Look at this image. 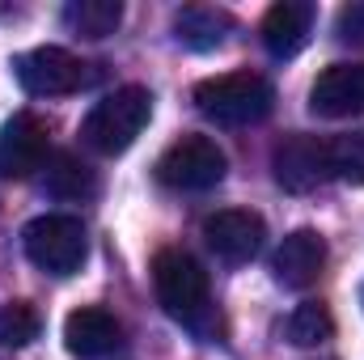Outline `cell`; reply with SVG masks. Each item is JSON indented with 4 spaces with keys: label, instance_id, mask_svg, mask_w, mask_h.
Listing matches in <instances>:
<instances>
[{
    "label": "cell",
    "instance_id": "6da1fadb",
    "mask_svg": "<svg viewBox=\"0 0 364 360\" xmlns=\"http://www.w3.org/2000/svg\"><path fill=\"white\" fill-rule=\"evenodd\" d=\"M149 119H153V93L144 85H123V90L106 93L85 115L81 140L90 144L93 153H102V157H119V153H127L140 140Z\"/></svg>",
    "mask_w": 364,
    "mask_h": 360
},
{
    "label": "cell",
    "instance_id": "5bb4252c",
    "mask_svg": "<svg viewBox=\"0 0 364 360\" xmlns=\"http://www.w3.org/2000/svg\"><path fill=\"white\" fill-rule=\"evenodd\" d=\"M233 30V17L225 9H212V4H186L174 13V38L191 51H212L229 38Z\"/></svg>",
    "mask_w": 364,
    "mask_h": 360
},
{
    "label": "cell",
    "instance_id": "4fadbf2b",
    "mask_svg": "<svg viewBox=\"0 0 364 360\" xmlns=\"http://www.w3.org/2000/svg\"><path fill=\"white\" fill-rule=\"evenodd\" d=\"M314 30V4L305 0H279L267 9L263 17V47L272 51L275 60H292Z\"/></svg>",
    "mask_w": 364,
    "mask_h": 360
},
{
    "label": "cell",
    "instance_id": "52a82bcc",
    "mask_svg": "<svg viewBox=\"0 0 364 360\" xmlns=\"http://www.w3.org/2000/svg\"><path fill=\"white\" fill-rule=\"evenodd\" d=\"M51 153V127L34 110H17L0 127V179H30L47 166Z\"/></svg>",
    "mask_w": 364,
    "mask_h": 360
},
{
    "label": "cell",
    "instance_id": "5b68a950",
    "mask_svg": "<svg viewBox=\"0 0 364 360\" xmlns=\"http://www.w3.org/2000/svg\"><path fill=\"white\" fill-rule=\"evenodd\" d=\"M229 157L208 136H182L157 157V179L170 191H212L225 179Z\"/></svg>",
    "mask_w": 364,
    "mask_h": 360
},
{
    "label": "cell",
    "instance_id": "2e32d148",
    "mask_svg": "<svg viewBox=\"0 0 364 360\" xmlns=\"http://www.w3.org/2000/svg\"><path fill=\"white\" fill-rule=\"evenodd\" d=\"M119 21H123L119 0H68L64 4V26L81 38H106L119 30Z\"/></svg>",
    "mask_w": 364,
    "mask_h": 360
},
{
    "label": "cell",
    "instance_id": "ac0fdd59",
    "mask_svg": "<svg viewBox=\"0 0 364 360\" xmlns=\"http://www.w3.org/2000/svg\"><path fill=\"white\" fill-rule=\"evenodd\" d=\"M326 157H331V179L364 186V132H343L326 140Z\"/></svg>",
    "mask_w": 364,
    "mask_h": 360
},
{
    "label": "cell",
    "instance_id": "7a4b0ae2",
    "mask_svg": "<svg viewBox=\"0 0 364 360\" xmlns=\"http://www.w3.org/2000/svg\"><path fill=\"white\" fill-rule=\"evenodd\" d=\"M195 106L220 127H250L275 110V90L259 73H225L195 85Z\"/></svg>",
    "mask_w": 364,
    "mask_h": 360
},
{
    "label": "cell",
    "instance_id": "ba28073f",
    "mask_svg": "<svg viewBox=\"0 0 364 360\" xmlns=\"http://www.w3.org/2000/svg\"><path fill=\"white\" fill-rule=\"evenodd\" d=\"M263 238H267L263 216L246 212V208H225V212H212L203 221V242L225 263H250L263 250Z\"/></svg>",
    "mask_w": 364,
    "mask_h": 360
},
{
    "label": "cell",
    "instance_id": "8fae6325",
    "mask_svg": "<svg viewBox=\"0 0 364 360\" xmlns=\"http://www.w3.org/2000/svg\"><path fill=\"white\" fill-rule=\"evenodd\" d=\"M309 110L322 119H356L364 115V64H331L318 73L309 90Z\"/></svg>",
    "mask_w": 364,
    "mask_h": 360
},
{
    "label": "cell",
    "instance_id": "3957f363",
    "mask_svg": "<svg viewBox=\"0 0 364 360\" xmlns=\"http://www.w3.org/2000/svg\"><path fill=\"white\" fill-rule=\"evenodd\" d=\"M153 288L161 309L182 322V327H203V318L212 314V297H208V271L199 268L195 255L186 250H157L153 259Z\"/></svg>",
    "mask_w": 364,
    "mask_h": 360
},
{
    "label": "cell",
    "instance_id": "d6986e66",
    "mask_svg": "<svg viewBox=\"0 0 364 360\" xmlns=\"http://www.w3.org/2000/svg\"><path fill=\"white\" fill-rule=\"evenodd\" d=\"M43 331V318L30 301H4L0 305V348H26Z\"/></svg>",
    "mask_w": 364,
    "mask_h": 360
},
{
    "label": "cell",
    "instance_id": "ffe728a7",
    "mask_svg": "<svg viewBox=\"0 0 364 360\" xmlns=\"http://www.w3.org/2000/svg\"><path fill=\"white\" fill-rule=\"evenodd\" d=\"M335 34H339V43L364 47V0L339 9V17H335Z\"/></svg>",
    "mask_w": 364,
    "mask_h": 360
},
{
    "label": "cell",
    "instance_id": "7c38bea8",
    "mask_svg": "<svg viewBox=\"0 0 364 360\" xmlns=\"http://www.w3.org/2000/svg\"><path fill=\"white\" fill-rule=\"evenodd\" d=\"M322 268H326V242L314 229L288 233L272 259V271L284 288H309V284H318Z\"/></svg>",
    "mask_w": 364,
    "mask_h": 360
},
{
    "label": "cell",
    "instance_id": "9a60e30c",
    "mask_svg": "<svg viewBox=\"0 0 364 360\" xmlns=\"http://www.w3.org/2000/svg\"><path fill=\"white\" fill-rule=\"evenodd\" d=\"M43 186H47V195H55V199H93V195H97V174H93L81 157L55 153V157H47Z\"/></svg>",
    "mask_w": 364,
    "mask_h": 360
},
{
    "label": "cell",
    "instance_id": "e0dca14e",
    "mask_svg": "<svg viewBox=\"0 0 364 360\" xmlns=\"http://www.w3.org/2000/svg\"><path fill=\"white\" fill-rule=\"evenodd\" d=\"M284 335H288V344H296V348H318V344H326V339L335 335V318H331V309H326L322 301H301V305L288 314Z\"/></svg>",
    "mask_w": 364,
    "mask_h": 360
},
{
    "label": "cell",
    "instance_id": "277c9868",
    "mask_svg": "<svg viewBox=\"0 0 364 360\" xmlns=\"http://www.w3.org/2000/svg\"><path fill=\"white\" fill-rule=\"evenodd\" d=\"M21 246H26V259L47 275H73L81 271L85 255H90V242H85V225L77 216H34L21 233Z\"/></svg>",
    "mask_w": 364,
    "mask_h": 360
},
{
    "label": "cell",
    "instance_id": "30bf717a",
    "mask_svg": "<svg viewBox=\"0 0 364 360\" xmlns=\"http://www.w3.org/2000/svg\"><path fill=\"white\" fill-rule=\"evenodd\" d=\"M119 344H123V327L102 305H81L64 318V348L77 360H106L119 352Z\"/></svg>",
    "mask_w": 364,
    "mask_h": 360
},
{
    "label": "cell",
    "instance_id": "9c48e42d",
    "mask_svg": "<svg viewBox=\"0 0 364 360\" xmlns=\"http://www.w3.org/2000/svg\"><path fill=\"white\" fill-rule=\"evenodd\" d=\"M272 166H275V182H279L284 191L305 195V191H314V186H322V182L331 179L326 140H322V136L296 132V136H288L284 144H275Z\"/></svg>",
    "mask_w": 364,
    "mask_h": 360
},
{
    "label": "cell",
    "instance_id": "8992f818",
    "mask_svg": "<svg viewBox=\"0 0 364 360\" xmlns=\"http://www.w3.org/2000/svg\"><path fill=\"white\" fill-rule=\"evenodd\" d=\"M13 77L34 97H64L90 85V64L64 47H34L13 60Z\"/></svg>",
    "mask_w": 364,
    "mask_h": 360
}]
</instances>
